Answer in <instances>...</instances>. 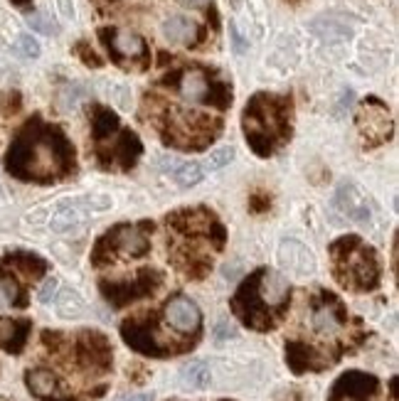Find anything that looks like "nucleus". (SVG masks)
I'll use <instances>...</instances> for the list:
<instances>
[{"label": "nucleus", "instance_id": "36", "mask_svg": "<svg viewBox=\"0 0 399 401\" xmlns=\"http://www.w3.org/2000/svg\"><path fill=\"white\" fill-rule=\"evenodd\" d=\"M229 37H232V42H234V52L237 55H244L247 52V47H249V42L247 40H242V35H239V30H237V25H229Z\"/></svg>", "mask_w": 399, "mask_h": 401}, {"label": "nucleus", "instance_id": "18", "mask_svg": "<svg viewBox=\"0 0 399 401\" xmlns=\"http://www.w3.org/2000/svg\"><path fill=\"white\" fill-rule=\"evenodd\" d=\"M79 355L86 365L107 367L111 362V347L102 332H84L79 337Z\"/></svg>", "mask_w": 399, "mask_h": 401}, {"label": "nucleus", "instance_id": "1", "mask_svg": "<svg viewBox=\"0 0 399 401\" xmlns=\"http://www.w3.org/2000/svg\"><path fill=\"white\" fill-rule=\"evenodd\" d=\"M6 168L20 180H57L74 172V146L67 141L60 128L32 118L13 141L6 156Z\"/></svg>", "mask_w": 399, "mask_h": 401}, {"label": "nucleus", "instance_id": "34", "mask_svg": "<svg viewBox=\"0 0 399 401\" xmlns=\"http://www.w3.org/2000/svg\"><path fill=\"white\" fill-rule=\"evenodd\" d=\"M57 291H60V281L52 276V278H47V281L42 283V288L37 291V298H40V303H50L52 298L57 296Z\"/></svg>", "mask_w": 399, "mask_h": 401}, {"label": "nucleus", "instance_id": "4", "mask_svg": "<svg viewBox=\"0 0 399 401\" xmlns=\"http://www.w3.org/2000/svg\"><path fill=\"white\" fill-rule=\"evenodd\" d=\"M330 251L338 259L340 283H345L350 288H358V291H370V288L377 286L379 281L377 256L358 236H343V239H338L330 246Z\"/></svg>", "mask_w": 399, "mask_h": 401}, {"label": "nucleus", "instance_id": "12", "mask_svg": "<svg viewBox=\"0 0 399 401\" xmlns=\"http://www.w3.org/2000/svg\"><path fill=\"white\" fill-rule=\"evenodd\" d=\"M121 335H123V340H126L136 352H141V355L165 357L168 352H170L161 342V337L156 335V330H153V325L148 320H126L121 327Z\"/></svg>", "mask_w": 399, "mask_h": 401}, {"label": "nucleus", "instance_id": "9", "mask_svg": "<svg viewBox=\"0 0 399 401\" xmlns=\"http://www.w3.org/2000/svg\"><path fill=\"white\" fill-rule=\"evenodd\" d=\"M102 246H109V254H121L128 259H138V256H146L151 249V241H148L146 231L138 229L133 224H119L99 241Z\"/></svg>", "mask_w": 399, "mask_h": 401}, {"label": "nucleus", "instance_id": "43", "mask_svg": "<svg viewBox=\"0 0 399 401\" xmlns=\"http://www.w3.org/2000/svg\"><path fill=\"white\" fill-rule=\"evenodd\" d=\"M57 401H76V399H69V396H67V399H57Z\"/></svg>", "mask_w": 399, "mask_h": 401}, {"label": "nucleus", "instance_id": "23", "mask_svg": "<svg viewBox=\"0 0 399 401\" xmlns=\"http://www.w3.org/2000/svg\"><path fill=\"white\" fill-rule=\"evenodd\" d=\"M163 165L168 168L175 182L180 187H195L197 182H203L205 177V168L200 163H187V161H173V158H165Z\"/></svg>", "mask_w": 399, "mask_h": 401}, {"label": "nucleus", "instance_id": "3", "mask_svg": "<svg viewBox=\"0 0 399 401\" xmlns=\"http://www.w3.org/2000/svg\"><path fill=\"white\" fill-rule=\"evenodd\" d=\"M242 123L252 151L269 158L278 143L291 136V101L271 94L252 96L244 109Z\"/></svg>", "mask_w": 399, "mask_h": 401}, {"label": "nucleus", "instance_id": "2", "mask_svg": "<svg viewBox=\"0 0 399 401\" xmlns=\"http://www.w3.org/2000/svg\"><path fill=\"white\" fill-rule=\"evenodd\" d=\"M288 301H291L288 278L278 271L259 269L242 283L237 296L232 298V308L254 330H271L273 315H281Z\"/></svg>", "mask_w": 399, "mask_h": 401}, {"label": "nucleus", "instance_id": "6", "mask_svg": "<svg viewBox=\"0 0 399 401\" xmlns=\"http://www.w3.org/2000/svg\"><path fill=\"white\" fill-rule=\"evenodd\" d=\"M111 197L107 195H86V197H74V200H65L60 205V210L50 217V226L52 231H72L76 226H81L91 215H99V212L111 210Z\"/></svg>", "mask_w": 399, "mask_h": 401}, {"label": "nucleus", "instance_id": "19", "mask_svg": "<svg viewBox=\"0 0 399 401\" xmlns=\"http://www.w3.org/2000/svg\"><path fill=\"white\" fill-rule=\"evenodd\" d=\"M30 335V320H15V318H0V347L13 355L25 347Z\"/></svg>", "mask_w": 399, "mask_h": 401}, {"label": "nucleus", "instance_id": "5", "mask_svg": "<svg viewBox=\"0 0 399 401\" xmlns=\"http://www.w3.org/2000/svg\"><path fill=\"white\" fill-rule=\"evenodd\" d=\"M168 84L173 81V86L177 89V94L182 96L190 104H208V106H217V109H227L232 104V89H229L224 81H215L200 67H190V69H182L177 76L165 79Z\"/></svg>", "mask_w": 399, "mask_h": 401}, {"label": "nucleus", "instance_id": "17", "mask_svg": "<svg viewBox=\"0 0 399 401\" xmlns=\"http://www.w3.org/2000/svg\"><path fill=\"white\" fill-rule=\"evenodd\" d=\"M163 35H165L168 42L182 45V47H195L197 42L203 40L200 25H197L195 20H190V18H182V15L168 18V20L163 22Z\"/></svg>", "mask_w": 399, "mask_h": 401}, {"label": "nucleus", "instance_id": "20", "mask_svg": "<svg viewBox=\"0 0 399 401\" xmlns=\"http://www.w3.org/2000/svg\"><path fill=\"white\" fill-rule=\"evenodd\" d=\"M311 30L320 37V40H348L353 35V27L348 25V18L338 15V13H328V15H320L311 22Z\"/></svg>", "mask_w": 399, "mask_h": 401}, {"label": "nucleus", "instance_id": "13", "mask_svg": "<svg viewBox=\"0 0 399 401\" xmlns=\"http://www.w3.org/2000/svg\"><path fill=\"white\" fill-rule=\"evenodd\" d=\"M278 264L291 276H311L316 271V256L306 244L296 239H283L278 246Z\"/></svg>", "mask_w": 399, "mask_h": 401}, {"label": "nucleus", "instance_id": "37", "mask_svg": "<svg viewBox=\"0 0 399 401\" xmlns=\"http://www.w3.org/2000/svg\"><path fill=\"white\" fill-rule=\"evenodd\" d=\"M234 335H237V330H234L227 320H222L217 327H215V340H229V337H234Z\"/></svg>", "mask_w": 399, "mask_h": 401}, {"label": "nucleus", "instance_id": "25", "mask_svg": "<svg viewBox=\"0 0 399 401\" xmlns=\"http://www.w3.org/2000/svg\"><path fill=\"white\" fill-rule=\"evenodd\" d=\"M25 384L27 389L32 391L35 396H40V399H47V396H52L57 391V376L55 372L50 369H30L25 374Z\"/></svg>", "mask_w": 399, "mask_h": 401}, {"label": "nucleus", "instance_id": "28", "mask_svg": "<svg viewBox=\"0 0 399 401\" xmlns=\"http://www.w3.org/2000/svg\"><path fill=\"white\" fill-rule=\"evenodd\" d=\"M180 381L187 389H205L210 384V367L200 360L187 362L180 369Z\"/></svg>", "mask_w": 399, "mask_h": 401}, {"label": "nucleus", "instance_id": "40", "mask_svg": "<svg viewBox=\"0 0 399 401\" xmlns=\"http://www.w3.org/2000/svg\"><path fill=\"white\" fill-rule=\"evenodd\" d=\"M60 8H62V13H65L67 18H74V8H72L69 0H60Z\"/></svg>", "mask_w": 399, "mask_h": 401}, {"label": "nucleus", "instance_id": "8", "mask_svg": "<svg viewBox=\"0 0 399 401\" xmlns=\"http://www.w3.org/2000/svg\"><path fill=\"white\" fill-rule=\"evenodd\" d=\"M158 283H161V273L146 269V271L138 273L133 281H114V283L104 281L102 291H104V296L114 303V306L121 308V306H126V303L138 301V298L153 293V288H156Z\"/></svg>", "mask_w": 399, "mask_h": 401}, {"label": "nucleus", "instance_id": "35", "mask_svg": "<svg viewBox=\"0 0 399 401\" xmlns=\"http://www.w3.org/2000/svg\"><path fill=\"white\" fill-rule=\"evenodd\" d=\"M76 55L81 57V62H84L86 67H102V60L94 55V50H89L86 42H79V45H76Z\"/></svg>", "mask_w": 399, "mask_h": 401}, {"label": "nucleus", "instance_id": "44", "mask_svg": "<svg viewBox=\"0 0 399 401\" xmlns=\"http://www.w3.org/2000/svg\"><path fill=\"white\" fill-rule=\"evenodd\" d=\"M286 3H298V0H286Z\"/></svg>", "mask_w": 399, "mask_h": 401}, {"label": "nucleus", "instance_id": "27", "mask_svg": "<svg viewBox=\"0 0 399 401\" xmlns=\"http://www.w3.org/2000/svg\"><path fill=\"white\" fill-rule=\"evenodd\" d=\"M57 315L60 318H67V320H74V318H81L84 315V301L76 291L72 288H62L57 291Z\"/></svg>", "mask_w": 399, "mask_h": 401}, {"label": "nucleus", "instance_id": "33", "mask_svg": "<svg viewBox=\"0 0 399 401\" xmlns=\"http://www.w3.org/2000/svg\"><path fill=\"white\" fill-rule=\"evenodd\" d=\"M269 207H271V197H269L266 192H254V195L249 197V210H252L254 215H262Z\"/></svg>", "mask_w": 399, "mask_h": 401}, {"label": "nucleus", "instance_id": "10", "mask_svg": "<svg viewBox=\"0 0 399 401\" xmlns=\"http://www.w3.org/2000/svg\"><path fill=\"white\" fill-rule=\"evenodd\" d=\"M333 207L343 212L350 222H358V224H367L372 219V205H370L367 195L363 192V187H358L350 180H343L338 185L333 197Z\"/></svg>", "mask_w": 399, "mask_h": 401}, {"label": "nucleus", "instance_id": "46", "mask_svg": "<svg viewBox=\"0 0 399 401\" xmlns=\"http://www.w3.org/2000/svg\"><path fill=\"white\" fill-rule=\"evenodd\" d=\"M224 401H227V399H224Z\"/></svg>", "mask_w": 399, "mask_h": 401}, {"label": "nucleus", "instance_id": "31", "mask_svg": "<svg viewBox=\"0 0 399 401\" xmlns=\"http://www.w3.org/2000/svg\"><path fill=\"white\" fill-rule=\"evenodd\" d=\"M27 25L37 32H45V35H57V32H60V27H57L45 13H32V15L27 18Z\"/></svg>", "mask_w": 399, "mask_h": 401}, {"label": "nucleus", "instance_id": "24", "mask_svg": "<svg viewBox=\"0 0 399 401\" xmlns=\"http://www.w3.org/2000/svg\"><path fill=\"white\" fill-rule=\"evenodd\" d=\"M286 362L291 367L293 374H304L309 369H320L318 360H316V352L311 350L304 342H288L286 345Z\"/></svg>", "mask_w": 399, "mask_h": 401}, {"label": "nucleus", "instance_id": "38", "mask_svg": "<svg viewBox=\"0 0 399 401\" xmlns=\"http://www.w3.org/2000/svg\"><path fill=\"white\" fill-rule=\"evenodd\" d=\"M119 401H156V396H153V391H143V394H128Z\"/></svg>", "mask_w": 399, "mask_h": 401}, {"label": "nucleus", "instance_id": "14", "mask_svg": "<svg viewBox=\"0 0 399 401\" xmlns=\"http://www.w3.org/2000/svg\"><path fill=\"white\" fill-rule=\"evenodd\" d=\"M99 37L104 40L107 50L111 52L116 60H143L148 52L146 40L136 32H126V30H102Z\"/></svg>", "mask_w": 399, "mask_h": 401}, {"label": "nucleus", "instance_id": "22", "mask_svg": "<svg viewBox=\"0 0 399 401\" xmlns=\"http://www.w3.org/2000/svg\"><path fill=\"white\" fill-rule=\"evenodd\" d=\"M119 130H121L119 116L111 109H107V106H94L91 109V136H94V141H109V138L116 136Z\"/></svg>", "mask_w": 399, "mask_h": 401}, {"label": "nucleus", "instance_id": "26", "mask_svg": "<svg viewBox=\"0 0 399 401\" xmlns=\"http://www.w3.org/2000/svg\"><path fill=\"white\" fill-rule=\"evenodd\" d=\"M6 261L30 278H40L42 273L47 271V261L40 259L37 254H27V251H15V254H11Z\"/></svg>", "mask_w": 399, "mask_h": 401}, {"label": "nucleus", "instance_id": "45", "mask_svg": "<svg viewBox=\"0 0 399 401\" xmlns=\"http://www.w3.org/2000/svg\"><path fill=\"white\" fill-rule=\"evenodd\" d=\"M232 3H239V0H232Z\"/></svg>", "mask_w": 399, "mask_h": 401}, {"label": "nucleus", "instance_id": "21", "mask_svg": "<svg viewBox=\"0 0 399 401\" xmlns=\"http://www.w3.org/2000/svg\"><path fill=\"white\" fill-rule=\"evenodd\" d=\"M141 151H143V146H141V141H138L136 133H131V130H119L111 158L123 168V170H131V168L136 165V161L141 158Z\"/></svg>", "mask_w": 399, "mask_h": 401}, {"label": "nucleus", "instance_id": "41", "mask_svg": "<svg viewBox=\"0 0 399 401\" xmlns=\"http://www.w3.org/2000/svg\"><path fill=\"white\" fill-rule=\"evenodd\" d=\"M13 6H18V8H27L32 3V0H11Z\"/></svg>", "mask_w": 399, "mask_h": 401}, {"label": "nucleus", "instance_id": "16", "mask_svg": "<svg viewBox=\"0 0 399 401\" xmlns=\"http://www.w3.org/2000/svg\"><path fill=\"white\" fill-rule=\"evenodd\" d=\"M311 325L318 335L323 337H333L343 330L345 325V313H343V306H340L335 298L325 296L320 298L318 303L313 306V313H311Z\"/></svg>", "mask_w": 399, "mask_h": 401}, {"label": "nucleus", "instance_id": "32", "mask_svg": "<svg viewBox=\"0 0 399 401\" xmlns=\"http://www.w3.org/2000/svg\"><path fill=\"white\" fill-rule=\"evenodd\" d=\"M15 50L20 52L22 57H30V60H35V57H40V42H37L32 35H20L15 40Z\"/></svg>", "mask_w": 399, "mask_h": 401}, {"label": "nucleus", "instance_id": "15", "mask_svg": "<svg viewBox=\"0 0 399 401\" xmlns=\"http://www.w3.org/2000/svg\"><path fill=\"white\" fill-rule=\"evenodd\" d=\"M379 381L372 374L365 372H348L333 384V401L345 399V401H365L377 391Z\"/></svg>", "mask_w": 399, "mask_h": 401}, {"label": "nucleus", "instance_id": "11", "mask_svg": "<svg viewBox=\"0 0 399 401\" xmlns=\"http://www.w3.org/2000/svg\"><path fill=\"white\" fill-rule=\"evenodd\" d=\"M165 320L168 325L175 332H182V335H195L200 332V325H203V313L197 308L195 301H190L187 296H173L170 301L165 303Z\"/></svg>", "mask_w": 399, "mask_h": 401}, {"label": "nucleus", "instance_id": "29", "mask_svg": "<svg viewBox=\"0 0 399 401\" xmlns=\"http://www.w3.org/2000/svg\"><path fill=\"white\" fill-rule=\"evenodd\" d=\"M22 291L11 273H0V308L22 306Z\"/></svg>", "mask_w": 399, "mask_h": 401}, {"label": "nucleus", "instance_id": "7", "mask_svg": "<svg viewBox=\"0 0 399 401\" xmlns=\"http://www.w3.org/2000/svg\"><path fill=\"white\" fill-rule=\"evenodd\" d=\"M358 128L363 133L367 148L382 146L384 141L392 138V128H394L389 109L379 99H367L358 111Z\"/></svg>", "mask_w": 399, "mask_h": 401}, {"label": "nucleus", "instance_id": "39", "mask_svg": "<svg viewBox=\"0 0 399 401\" xmlns=\"http://www.w3.org/2000/svg\"><path fill=\"white\" fill-rule=\"evenodd\" d=\"M180 3L187 8H205L208 3H212V0H180Z\"/></svg>", "mask_w": 399, "mask_h": 401}, {"label": "nucleus", "instance_id": "42", "mask_svg": "<svg viewBox=\"0 0 399 401\" xmlns=\"http://www.w3.org/2000/svg\"><path fill=\"white\" fill-rule=\"evenodd\" d=\"M3 197H6V192H3V185H0V200H3Z\"/></svg>", "mask_w": 399, "mask_h": 401}, {"label": "nucleus", "instance_id": "30", "mask_svg": "<svg viewBox=\"0 0 399 401\" xmlns=\"http://www.w3.org/2000/svg\"><path fill=\"white\" fill-rule=\"evenodd\" d=\"M234 156H237V151H234L232 146H222V148H217V151H210V156L205 158L203 168H208V170H219V168L229 165V163L234 161Z\"/></svg>", "mask_w": 399, "mask_h": 401}]
</instances>
